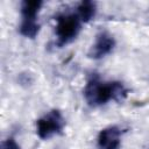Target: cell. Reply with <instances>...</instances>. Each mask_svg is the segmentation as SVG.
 Segmentation results:
<instances>
[{
	"mask_svg": "<svg viewBox=\"0 0 149 149\" xmlns=\"http://www.w3.org/2000/svg\"><path fill=\"white\" fill-rule=\"evenodd\" d=\"M1 149H21V148L13 137H8L5 141H2Z\"/></svg>",
	"mask_w": 149,
	"mask_h": 149,
	"instance_id": "8",
	"label": "cell"
},
{
	"mask_svg": "<svg viewBox=\"0 0 149 149\" xmlns=\"http://www.w3.org/2000/svg\"><path fill=\"white\" fill-rule=\"evenodd\" d=\"M121 128L115 125L101 129L97 137L98 149H119L121 146Z\"/></svg>",
	"mask_w": 149,
	"mask_h": 149,
	"instance_id": "6",
	"label": "cell"
},
{
	"mask_svg": "<svg viewBox=\"0 0 149 149\" xmlns=\"http://www.w3.org/2000/svg\"><path fill=\"white\" fill-rule=\"evenodd\" d=\"M127 92L121 81H108L100 79L98 76H92L84 87V98L90 106L99 107L112 100L122 101L127 97Z\"/></svg>",
	"mask_w": 149,
	"mask_h": 149,
	"instance_id": "1",
	"label": "cell"
},
{
	"mask_svg": "<svg viewBox=\"0 0 149 149\" xmlns=\"http://www.w3.org/2000/svg\"><path fill=\"white\" fill-rule=\"evenodd\" d=\"M97 13V3L93 1H81L76 9V14L79 16L81 22L91 21Z\"/></svg>",
	"mask_w": 149,
	"mask_h": 149,
	"instance_id": "7",
	"label": "cell"
},
{
	"mask_svg": "<svg viewBox=\"0 0 149 149\" xmlns=\"http://www.w3.org/2000/svg\"><path fill=\"white\" fill-rule=\"evenodd\" d=\"M81 20L76 13H62L56 17L55 34L58 45H65L72 42L81 29Z\"/></svg>",
	"mask_w": 149,
	"mask_h": 149,
	"instance_id": "3",
	"label": "cell"
},
{
	"mask_svg": "<svg viewBox=\"0 0 149 149\" xmlns=\"http://www.w3.org/2000/svg\"><path fill=\"white\" fill-rule=\"evenodd\" d=\"M115 38L107 31H100L97 34L94 43L88 50V57L93 59H101L109 55L115 48Z\"/></svg>",
	"mask_w": 149,
	"mask_h": 149,
	"instance_id": "5",
	"label": "cell"
},
{
	"mask_svg": "<svg viewBox=\"0 0 149 149\" xmlns=\"http://www.w3.org/2000/svg\"><path fill=\"white\" fill-rule=\"evenodd\" d=\"M43 2L41 0H24L21 3L20 34L27 38H35L40 31L38 13Z\"/></svg>",
	"mask_w": 149,
	"mask_h": 149,
	"instance_id": "2",
	"label": "cell"
},
{
	"mask_svg": "<svg viewBox=\"0 0 149 149\" xmlns=\"http://www.w3.org/2000/svg\"><path fill=\"white\" fill-rule=\"evenodd\" d=\"M65 126V119L58 109H51L36 121V134L42 140H48L61 134Z\"/></svg>",
	"mask_w": 149,
	"mask_h": 149,
	"instance_id": "4",
	"label": "cell"
}]
</instances>
